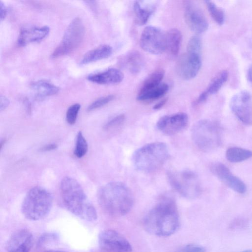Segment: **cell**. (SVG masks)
<instances>
[{"instance_id":"obj_1","label":"cell","mask_w":252,"mask_h":252,"mask_svg":"<svg viewBox=\"0 0 252 252\" xmlns=\"http://www.w3.org/2000/svg\"><path fill=\"white\" fill-rule=\"evenodd\" d=\"M143 224L151 234L167 237L174 234L180 226L175 202L169 197L162 199L146 215Z\"/></svg>"},{"instance_id":"obj_2","label":"cell","mask_w":252,"mask_h":252,"mask_svg":"<svg viewBox=\"0 0 252 252\" xmlns=\"http://www.w3.org/2000/svg\"><path fill=\"white\" fill-rule=\"evenodd\" d=\"M63 202L72 214L88 221L97 219L96 211L87 197L80 184L70 177H64L60 185Z\"/></svg>"},{"instance_id":"obj_3","label":"cell","mask_w":252,"mask_h":252,"mask_svg":"<svg viewBox=\"0 0 252 252\" xmlns=\"http://www.w3.org/2000/svg\"><path fill=\"white\" fill-rule=\"evenodd\" d=\"M97 197L102 208L114 216L126 215L133 205L130 189L120 182H112L103 186L98 191Z\"/></svg>"},{"instance_id":"obj_4","label":"cell","mask_w":252,"mask_h":252,"mask_svg":"<svg viewBox=\"0 0 252 252\" xmlns=\"http://www.w3.org/2000/svg\"><path fill=\"white\" fill-rule=\"evenodd\" d=\"M168 157L166 145L156 142L147 144L135 151L132 156V161L137 170L149 173L161 167Z\"/></svg>"},{"instance_id":"obj_5","label":"cell","mask_w":252,"mask_h":252,"mask_svg":"<svg viewBox=\"0 0 252 252\" xmlns=\"http://www.w3.org/2000/svg\"><path fill=\"white\" fill-rule=\"evenodd\" d=\"M53 201V196L48 190L41 187H34L29 190L24 199L22 213L29 220H41L50 212Z\"/></svg>"},{"instance_id":"obj_6","label":"cell","mask_w":252,"mask_h":252,"mask_svg":"<svg viewBox=\"0 0 252 252\" xmlns=\"http://www.w3.org/2000/svg\"><path fill=\"white\" fill-rule=\"evenodd\" d=\"M222 131L219 124L209 120H201L193 125L191 138L195 145L203 152H210L221 143Z\"/></svg>"},{"instance_id":"obj_7","label":"cell","mask_w":252,"mask_h":252,"mask_svg":"<svg viewBox=\"0 0 252 252\" xmlns=\"http://www.w3.org/2000/svg\"><path fill=\"white\" fill-rule=\"evenodd\" d=\"M167 177L171 186L186 198H196L201 193L200 181L197 174L193 171H169Z\"/></svg>"},{"instance_id":"obj_8","label":"cell","mask_w":252,"mask_h":252,"mask_svg":"<svg viewBox=\"0 0 252 252\" xmlns=\"http://www.w3.org/2000/svg\"><path fill=\"white\" fill-rule=\"evenodd\" d=\"M85 32V27L81 19L79 17L75 18L66 28L61 41L53 51L52 57L56 58L75 50L82 42Z\"/></svg>"},{"instance_id":"obj_9","label":"cell","mask_w":252,"mask_h":252,"mask_svg":"<svg viewBox=\"0 0 252 252\" xmlns=\"http://www.w3.org/2000/svg\"><path fill=\"white\" fill-rule=\"evenodd\" d=\"M141 48L152 54H161L166 49V34L160 29L147 26L143 31L140 39Z\"/></svg>"},{"instance_id":"obj_10","label":"cell","mask_w":252,"mask_h":252,"mask_svg":"<svg viewBox=\"0 0 252 252\" xmlns=\"http://www.w3.org/2000/svg\"><path fill=\"white\" fill-rule=\"evenodd\" d=\"M98 244L104 252L132 251V246L128 240L120 233L112 229H106L100 233Z\"/></svg>"},{"instance_id":"obj_11","label":"cell","mask_w":252,"mask_h":252,"mask_svg":"<svg viewBox=\"0 0 252 252\" xmlns=\"http://www.w3.org/2000/svg\"><path fill=\"white\" fill-rule=\"evenodd\" d=\"M230 107L242 123L252 126V97L249 92L243 91L234 95L230 100Z\"/></svg>"},{"instance_id":"obj_12","label":"cell","mask_w":252,"mask_h":252,"mask_svg":"<svg viewBox=\"0 0 252 252\" xmlns=\"http://www.w3.org/2000/svg\"><path fill=\"white\" fill-rule=\"evenodd\" d=\"M201 53L187 51L179 59L176 70L178 76L184 80L194 78L201 66Z\"/></svg>"},{"instance_id":"obj_13","label":"cell","mask_w":252,"mask_h":252,"mask_svg":"<svg viewBox=\"0 0 252 252\" xmlns=\"http://www.w3.org/2000/svg\"><path fill=\"white\" fill-rule=\"evenodd\" d=\"M184 17L188 27L196 34L203 33L208 28V23L204 15L191 1L186 2Z\"/></svg>"},{"instance_id":"obj_14","label":"cell","mask_w":252,"mask_h":252,"mask_svg":"<svg viewBox=\"0 0 252 252\" xmlns=\"http://www.w3.org/2000/svg\"><path fill=\"white\" fill-rule=\"evenodd\" d=\"M211 170L221 182L235 192L244 194L247 191V186L244 182L233 175L223 163H213L211 166Z\"/></svg>"},{"instance_id":"obj_15","label":"cell","mask_w":252,"mask_h":252,"mask_svg":"<svg viewBox=\"0 0 252 252\" xmlns=\"http://www.w3.org/2000/svg\"><path fill=\"white\" fill-rule=\"evenodd\" d=\"M189 123L188 115L178 113L161 117L157 123L159 130L167 135H174L184 130Z\"/></svg>"},{"instance_id":"obj_16","label":"cell","mask_w":252,"mask_h":252,"mask_svg":"<svg viewBox=\"0 0 252 252\" xmlns=\"http://www.w3.org/2000/svg\"><path fill=\"white\" fill-rule=\"evenodd\" d=\"M33 244V237L28 230L22 229L14 232L6 244L7 252H29Z\"/></svg>"},{"instance_id":"obj_17","label":"cell","mask_w":252,"mask_h":252,"mask_svg":"<svg viewBox=\"0 0 252 252\" xmlns=\"http://www.w3.org/2000/svg\"><path fill=\"white\" fill-rule=\"evenodd\" d=\"M48 26H28L22 28L20 32L18 44L25 46L30 43L38 42L44 38L49 33Z\"/></svg>"},{"instance_id":"obj_18","label":"cell","mask_w":252,"mask_h":252,"mask_svg":"<svg viewBox=\"0 0 252 252\" xmlns=\"http://www.w3.org/2000/svg\"><path fill=\"white\" fill-rule=\"evenodd\" d=\"M123 79V73L115 68H111L102 72L91 74L87 77L88 80L102 85L118 84L121 83Z\"/></svg>"},{"instance_id":"obj_19","label":"cell","mask_w":252,"mask_h":252,"mask_svg":"<svg viewBox=\"0 0 252 252\" xmlns=\"http://www.w3.org/2000/svg\"><path fill=\"white\" fill-rule=\"evenodd\" d=\"M228 77L227 70L220 71L212 80L207 89L196 99L194 105H198L205 102L212 94L217 93L226 82Z\"/></svg>"},{"instance_id":"obj_20","label":"cell","mask_w":252,"mask_h":252,"mask_svg":"<svg viewBox=\"0 0 252 252\" xmlns=\"http://www.w3.org/2000/svg\"><path fill=\"white\" fill-rule=\"evenodd\" d=\"M112 53V48L110 46L106 44L100 45L86 53L82 58L80 64H87L107 58Z\"/></svg>"},{"instance_id":"obj_21","label":"cell","mask_w":252,"mask_h":252,"mask_svg":"<svg viewBox=\"0 0 252 252\" xmlns=\"http://www.w3.org/2000/svg\"><path fill=\"white\" fill-rule=\"evenodd\" d=\"M32 90L35 92L38 97L42 98L56 94L59 88L45 80H40L31 84Z\"/></svg>"},{"instance_id":"obj_22","label":"cell","mask_w":252,"mask_h":252,"mask_svg":"<svg viewBox=\"0 0 252 252\" xmlns=\"http://www.w3.org/2000/svg\"><path fill=\"white\" fill-rule=\"evenodd\" d=\"M182 38L181 32L176 28L170 29L166 34V49L172 56H177L178 55Z\"/></svg>"},{"instance_id":"obj_23","label":"cell","mask_w":252,"mask_h":252,"mask_svg":"<svg viewBox=\"0 0 252 252\" xmlns=\"http://www.w3.org/2000/svg\"><path fill=\"white\" fill-rule=\"evenodd\" d=\"M123 59V63L132 73H138L143 66V58L137 51L128 53Z\"/></svg>"},{"instance_id":"obj_24","label":"cell","mask_w":252,"mask_h":252,"mask_svg":"<svg viewBox=\"0 0 252 252\" xmlns=\"http://www.w3.org/2000/svg\"><path fill=\"white\" fill-rule=\"evenodd\" d=\"M225 157L230 162H240L252 158V151L241 147H232L227 149Z\"/></svg>"},{"instance_id":"obj_25","label":"cell","mask_w":252,"mask_h":252,"mask_svg":"<svg viewBox=\"0 0 252 252\" xmlns=\"http://www.w3.org/2000/svg\"><path fill=\"white\" fill-rule=\"evenodd\" d=\"M169 90V86L166 83H161L158 86L147 91L138 93L137 99L141 101H150L161 98Z\"/></svg>"},{"instance_id":"obj_26","label":"cell","mask_w":252,"mask_h":252,"mask_svg":"<svg viewBox=\"0 0 252 252\" xmlns=\"http://www.w3.org/2000/svg\"><path fill=\"white\" fill-rule=\"evenodd\" d=\"M164 75V71L159 68L150 74L143 83L139 93H142L154 88L161 83Z\"/></svg>"},{"instance_id":"obj_27","label":"cell","mask_w":252,"mask_h":252,"mask_svg":"<svg viewBox=\"0 0 252 252\" xmlns=\"http://www.w3.org/2000/svg\"><path fill=\"white\" fill-rule=\"evenodd\" d=\"M135 23L139 26L145 24L154 11L153 7H143L138 1L133 5Z\"/></svg>"},{"instance_id":"obj_28","label":"cell","mask_w":252,"mask_h":252,"mask_svg":"<svg viewBox=\"0 0 252 252\" xmlns=\"http://www.w3.org/2000/svg\"><path fill=\"white\" fill-rule=\"evenodd\" d=\"M205 2L208 11L214 20L218 24L222 25L224 21V14L223 10L212 1L206 0Z\"/></svg>"},{"instance_id":"obj_29","label":"cell","mask_w":252,"mask_h":252,"mask_svg":"<svg viewBox=\"0 0 252 252\" xmlns=\"http://www.w3.org/2000/svg\"><path fill=\"white\" fill-rule=\"evenodd\" d=\"M88 149L87 142L81 131L77 135L76 145L74 151V155L78 158L83 157L87 153Z\"/></svg>"},{"instance_id":"obj_30","label":"cell","mask_w":252,"mask_h":252,"mask_svg":"<svg viewBox=\"0 0 252 252\" xmlns=\"http://www.w3.org/2000/svg\"><path fill=\"white\" fill-rule=\"evenodd\" d=\"M80 107L79 103H75L68 108L66 113V120L69 124L73 125L75 123Z\"/></svg>"},{"instance_id":"obj_31","label":"cell","mask_w":252,"mask_h":252,"mask_svg":"<svg viewBox=\"0 0 252 252\" xmlns=\"http://www.w3.org/2000/svg\"><path fill=\"white\" fill-rule=\"evenodd\" d=\"M202 43L201 39L198 36H192L189 40L187 51L201 53Z\"/></svg>"},{"instance_id":"obj_32","label":"cell","mask_w":252,"mask_h":252,"mask_svg":"<svg viewBox=\"0 0 252 252\" xmlns=\"http://www.w3.org/2000/svg\"><path fill=\"white\" fill-rule=\"evenodd\" d=\"M113 99L114 96L113 95H108L99 98L88 106L87 110L91 111L99 108L108 103Z\"/></svg>"},{"instance_id":"obj_33","label":"cell","mask_w":252,"mask_h":252,"mask_svg":"<svg viewBox=\"0 0 252 252\" xmlns=\"http://www.w3.org/2000/svg\"><path fill=\"white\" fill-rule=\"evenodd\" d=\"M125 116L123 114L118 115L109 121L104 126L105 130H109L117 127L123 123Z\"/></svg>"},{"instance_id":"obj_34","label":"cell","mask_w":252,"mask_h":252,"mask_svg":"<svg viewBox=\"0 0 252 252\" xmlns=\"http://www.w3.org/2000/svg\"><path fill=\"white\" fill-rule=\"evenodd\" d=\"M175 252H206V249L202 246L191 244L182 247Z\"/></svg>"},{"instance_id":"obj_35","label":"cell","mask_w":252,"mask_h":252,"mask_svg":"<svg viewBox=\"0 0 252 252\" xmlns=\"http://www.w3.org/2000/svg\"><path fill=\"white\" fill-rule=\"evenodd\" d=\"M56 238V235L53 233H48L44 234L39 238L37 242V246L41 247L51 240H55Z\"/></svg>"},{"instance_id":"obj_36","label":"cell","mask_w":252,"mask_h":252,"mask_svg":"<svg viewBox=\"0 0 252 252\" xmlns=\"http://www.w3.org/2000/svg\"><path fill=\"white\" fill-rule=\"evenodd\" d=\"M246 225L245 221L242 219H236L231 224L232 228H240Z\"/></svg>"},{"instance_id":"obj_37","label":"cell","mask_w":252,"mask_h":252,"mask_svg":"<svg viewBox=\"0 0 252 252\" xmlns=\"http://www.w3.org/2000/svg\"><path fill=\"white\" fill-rule=\"evenodd\" d=\"M9 100L5 96L0 95V111L4 110L9 105Z\"/></svg>"},{"instance_id":"obj_38","label":"cell","mask_w":252,"mask_h":252,"mask_svg":"<svg viewBox=\"0 0 252 252\" xmlns=\"http://www.w3.org/2000/svg\"><path fill=\"white\" fill-rule=\"evenodd\" d=\"M6 8L4 4V3L2 2V1H0V20H3L6 15Z\"/></svg>"},{"instance_id":"obj_39","label":"cell","mask_w":252,"mask_h":252,"mask_svg":"<svg viewBox=\"0 0 252 252\" xmlns=\"http://www.w3.org/2000/svg\"><path fill=\"white\" fill-rule=\"evenodd\" d=\"M57 147V145L55 144H50L41 148L42 151H49L55 149Z\"/></svg>"},{"instance_id":"obj_40","label":"cell","mask_w":252,"mask_h":252,"mask_svg":"<svg viewBox=\"0 0 252 252\" xmlns=\"http://www.w3.org/2000/svg\"><path fill=\"white\" fill-rule=\"evenodd\" d=\"M167 99L164 98L161 100L160 101L155 104L153 107L154 109L158 110L161 108L166 102Z\"/></svg>"},{"instance_id":"obj_41","label":"cell","mask_w":252,"mask_h":252,"mask_svg":"<svg viewBox=\"0 0 252 252\" xmlns=\"http://www.w3.org/2000/svg\"><path fill=\"white\" fill-rule=\"evenodd\" d=\"M247 79L252 83V64L250 66L247 71Z\"/></svg>"},{"instance_id":"obj_42","label":"cell","mask_w":252,"mask_h":252,"mask_svg":"<svg viewBox=\"0 0 252 252\" xmlns=\"http://www.w3.org/2000/svg\"><path fill=\"white\" fill-rule=\"evenodd\" d=\"M44 252H66L62 251L48 250V251H46Z\"/></svg>"},{"instance_id":"obj_43","label":"cell","mask_w":252,"mask_h":252,"mask_svg":"<svg viewBox=\"0 0 252 252\" xmlns=\"http://www.w3.org/2000/svg\"><path fill=\"white\" fill-rule=\"evenodd\" d=\"M5 139H3V140L1 141V143H0V149H1V148L2 147V145L5 143Z\"/></svg>"},{"instance_id":"obj_44","label":"cell","mask_w":252,"mask_h":252,"mask_svg":"<svg viewBox=\"0 0 252 252\" xmlns=\"http://www.w3.org/2000/svg\"><path fill=\"white\" fill-rule=\"evenodd\" d=\"M241 252H252V250H245V251H243Z\"/></svg>"}]
</instances>
